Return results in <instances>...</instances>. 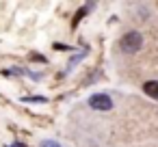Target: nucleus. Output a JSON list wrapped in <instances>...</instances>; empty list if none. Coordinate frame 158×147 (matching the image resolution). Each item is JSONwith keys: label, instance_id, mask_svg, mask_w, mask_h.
Listing matches in <instances>:
<instances>
[{"label": "nucleus", "instance_id": "20e7f679", "mask_svg": "<svg viewBox=\"0 0 158 147\" xmlns=\"http://www.w3.org/2000/svg\"><path fill=\"white\" fill-rule=\"evenodd\" d=\"M39 147H61L56 141H41V145Z\"/></svg>", "mask_w": 158, "mask_h": 147}, {"label": "nucleus", "instance_id": "f03ea898", "mask_svg": "<svg viewBox=\"0 0 158 147\" xmlns=\"http://www.w3.org/2000/svg\"><path fill=\"white\" fill-rule=\"evenodd\" d=\"M89 106L95 108V110H110L113 108V100L106 93H95V95L89 97Z\"/></svg>", "mask_w": 158, "mask_h": 147}, {"label": "nucleus", "instance_id": "39448f33", "mask_svg": "<svg viewBox=\"0 0 158 147\" xmlns=\"http://www.w3.org/2000/svg\"><path fill=\"white\" fill-rule=\"evenodd\" d=\"M24 102H48L46 97H26Z\"/></svg>", "mask_w": 158, "mask_h": 147}, {"label": "nucleus", "instance_id": "7ed1b4c3", "mask_svg": "<svg viewBox=\"0 0 158 147\" xmlns=\"http://www.w3.org/2000/svg\"><path fill=\"white\" fill-rule=\"evenodd\" d=\"M143 91H145L149 97L158 100V80H147V82L143 84Z\"/></svg>", "mask_w": 158, "mask_h": 147}, {"label": "nucleus", "instance_id": "f257e3e1", "mask_svg": "<svg viewBox=\"0 0 158 147\" xmlns=\"http://www.w3.org/2000/svg\"><path fill=\"white\" fill-rule=\"evenodd\" d=\"M141 46H143V37H141V33H136V31L126 33V35L121 37V41H119V48H121L123 52H128V54L139 52Z\"/></svg>", "mask_w": 158, "mask_h": 147}]
</instances>
